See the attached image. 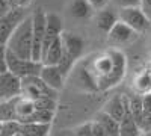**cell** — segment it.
<instances>
[{
	"mask_svg": "<svg viewBox=\"0 0 151 136\" xmlns=\"http://www.w3.org/2000/svg\"><path fill=\"white\" fill-rule=\"evenodd\" d=\"M6 48L21 59H32V17H26L12 30Z\"/></svg>",
	"mask_w": 151,
	"mask_h": 136,
	"instance_id": "cell-1",
	"label": "cell"
},
{
	"mask_svg": "<svg viewBox=\"0 0 151 136\" xmlns=\"http://www.w3.org/2000/svg\"><path fill=\"white\" fill-rule=\"evenodd\" d=\"M60 40H62V58L59 60L58 67L67 76L71 70V67L74 65L76 59L82 55L85 42L79 35L67 33V32H62Z\"/></svg>",
	"mask_w": 151,
	"mask_h": 136,
	"instance_id": "cell-2",
	"label": "cell"
},
{
	"mask_svg": "<svg viewBox=\"0 0 151 136\" xmlns=\"http://www.w3.org/2000/svg\"><path fill=\"white\" fill-rule=\"evenodd\" d=\"M42 64L32 59H21L6 48V68L17 77L23 79L27 76H40Z\"/></svg>",
	"mask_w": 151,
	"mask_h": 136,
	"instance_id": "cell-3",
	"label": "cell"
},
{
	"mask_svg": "<svg viewBox=\"0 0 151 136\" xmlns=\"http://www.w3.org/2000/svg\"><path fill=\"white\" fill-rule=\"evenodd\" d=\"M21 95L30 98V100H36V98H41V97L56 98L58 91L52 89L48 85H45L40 76H27L21 79Z\"/></svg>",
	"mask_w": 151,
	"mask_h": 136,
	"instance_id": "cell-4",
	"label": "cell"
},
{
	"mask_svg": "<svg viewBox=\"0 0 151 136\" xmlns=\"http://www.w3.org/2000/svg\"><path fill=\"white\" fill-rule=\"evenodd\" d=\"M32 17V60L41 62V47L45 30V11L38 8Z\"/></svg>",
	"mask_w": 151,
	"mask_h": 136,
	"instance_id": "cell-5",
	"label": "cell"
},
{
	"mask_svg": "<svg viewBox=\"0 0 151 136\" xmlns=\"http://www.w3.org/2000/svg\"><path fill=\"white\" fill-rule=\"evenodd\" d=\"M24 18H26L24 8H20V6L11 8L5 15L0 17V45H6L12 30H14Z\"/></svg>",
	"mask_w": 151,
	"mask_h": 136,
	"instance_id": "cell-6",
	"label": "cell"
},
{
	"mask_svg": "<svg viewBox=\"0 0 151 136\" xmlns=\"http://www.w3.org/2000/svg\"><path fill=\"white\" fill-rule=\"evenodd\" d=\"M119 20L122 23H125L129 27H132L134 32L141 33L150 29L151 21L148 20V17L142 12V9L139 6H132V8H121L119 12Z\"/></svg>",
	"mask_w": 151,
	"mask_h": 136,
	"instance_id": "cell-7",
	"label": "cell"
},
{
	"mask_svg": "<svg viewBox=\"0 0 151 136\" xmlns=\"http://www.w3.org/2000/svg\"><path fill=\"white\" fill-rule=\"evenodd\" d=\"M62 32H64V21H62V18L55 12H45V30H44L41 55L47 50V47L56 38H59Z\"/></svg>",
	"mask_w": 151,
	"mask_h": 136,
	"instance_id": "cell-8",
	"label": "cell"
},
{
	"mask_svg": "<svg viewBox=\"0 0 151 136\" xmlns=\"http://www.w3.org/2000/svg\"><path fill=\"white\" fill-rule=\"evenodd\" d=\"M137 38V32H134L132 27H129L125 23H122L121 20H118L113 26L110 27V30L107 32V41L112 45H125L130 44Z\"/></svg>",
	"mask_w": 151,
	"mask_h": 136,
	"instance_id": "cell-9",
	"label": "cell"
},
{
	"mask_svg": "<svg viewBox=\"0 0 151 136\" xmlns=\"http://www.w3.org/2000/svg\"><path fill=\"white\" fill-rule=\"evenodd\" d=\"M21 95V79L11 71L0 73V100H11Z\"/></svg>",
	"mask_w": 151,
	"mask_h": 136,
	"instance_id": "cell-10",
	"label": "cell"
},
{
	"mask_svg": "<svg viewBox=\"0 0 151 136\" xmlns=\"http://www.w3.org/2000/svg\"><path fill=\"white\" fill-rule=\"evenodd\" d=\"M40 77L52 89L59 91V89H62V86H64L67 76L60 71V68L58 65H42L41 71H40Z\"/></svg>",
	"mask_w": 151,
	"mask_h": 136,
	"instance_id": "cell-11",
	"label": "cell"
},
{
	"mask_svg": "<svg viewBox=\"0 0 151 136\" xmlns=\"http://www.w3.org/2000/svg\"><path fill=\"white\" fill-rule=\"evenodd\" d=\"M127 103H129L127 97H124V95H113L112 98H109V101L104 104V107L101 110H104V112L109 114L112 118H115L116 121H119L124 117V114H125Z\"/></svg>",
	"mask_w": 151,
	"mask_h": 136,
	"instance_id": "cell-12",
	"label": "cell"
},
{
	"mask_svg": "<svg viewBox=\"0 0 151 136\" xmlns=\"http://www.w3.org/2000/svg\"><path fill=\"white\" fill-rule=\"evenodd\" d=\"M118 21V15L115 11H112L109 8H103V9H98L97 15H95V24L98 30H101L104 33H107L110 30V27L113 26Z\"/></svg>",
	"mask_w": 151,
	"mask_h": 136,
	"instance_id": "cell-13",
	"label": "cell"
},
{
	"mask_svg": "<svg viewBox=\"0 0 151 136\" xmlns=\"http://www.w3.org/2000/svg\"><path fill=\"white\" fill-rule=\"evenodd\" d=\"M60 58H62V40L59 36V38H56L47 47V50L41 55V64L42 65H58Z\"/></svg>",
	"mask_w": 151,
	"mask_h": 136,
	"instance_id": "cell-14",
	"label": "cell"
},
{
	"mask_svg": "<svg viewBox=\"0 0 151 136\" xmlns=\"http://www.w3.org/2000/svg\"><path fill=\"white\" fill-rule=\"evenodd\" d=\"M141 129L137 126V122L133 119L130 110H129V103H127V109H125L124 117L119 119V136H139Z\"/></svg>",
	"mask_w": 151,
	"mask_h": 136,
	"instance_id": "cell-15",
	"label": "cell"
},
{
	"mask_svg": "<svg viewBox=\"0 0 151 136\" xmlns=\"http://www.w3.org/2000/svg\"><path fill=\"white\" fill-rule=\"evenodd\" d=\"M94 119L101 124V127L106 130L107 136H119V121L112 118L109 114L104 112V110H100V112L94 117Z\"/></svg>",
	"mask_w": 151,
	"mask_h": 136,
	"instance_id": "cell-16",
	"label": "cell"
},
{
	"mask_svg": "<svg viewBox=\"0 0 151 136\" xmlns=\"http://www.w3.org/2000/svg\"><path fill=\"white\" fill-rule=\"evenodd\" d=\"M20 136H48L50 124L44 122H24L20 124Z\"/></svg>",
	"mask_w": 151,
	"mask_h": 136,
	"instance_id": "cell-17",
	"label": "cell"
},
{
	"mask_svg": "<svg viewBox=\"0 0 151 136\" xmlns=\"http://www.w3.org/2000/svg\"><path fill=\"white\" fill-rule=\"evenodd\" d=\"M92 6L88 0H73L70 5V14L76 20H86L92 15Z\"/></svg>",
	"mask_w": 151,
	"mask_h": 136,
	"instance_id": "cell-18",
	"label": "cell"
},
{
	"mask_svg": "<svg viewBox=\"0 0 151 136\" xmlns=\"http://www.w3.org/2000/svg\"><path fill=\"white\" fill-rule=\"evenodd\" d=\"M17 98L11 100H0V122L5 121H15V103Z\"/></svg>",
	"mask_w": 151,
	"mask_h": 136,
	"instance_id": "cell-19",
	"label": "cell"
},
{
	"mask_svg": "<svg viewBox=\"0 0 151 136\" xmlns=\"http://www.w3.org/2000/svg\"><path fill=\"white\" fill-rule=\"evenodd\" d=\"M129 110L133 117V119L137 122V126H139V122L144 117V110H142V101H141V95H133L129 98Z\"/></svg>",
	"mask_w": 151,
	"mask_h": 136,
	"instance_id": "cell-20",
	"label": "cell"
},
{
	"mask_svg": "<svg viewBox=\"0 0 151 136\" xmlns=\"http://www.w3.org/2000/svg\"><path fill=\"white\" fill-rule=\"evenodd\" d=\"M136 89H137V92H139L141 95L148 92V91H151V76L148 74V71L137 76V79H136Z\"/></svg>",
	"mask_w": 151,
	"mask_h": 136,
	"instance_id": "cell-21",
	"label": "cell"
},
{
	"mask_svg": "<svg viewBox=\"0 0 151 136\" xmlns=\"http://www.w3.org/2000/svg\"><path fill=\"white\" fill-rule=\"evenodd\" d=\"M20 132L18 121H5L0 126V136H15Z\"/></svg>",
	"mask_w": 151,
	"mask_h": 136,
	"instance_id": "cell-22",
	"label": "cell"
},
{
	"mask_svg": "<svg viewBox=\"0 0 151 136\" xmlns=\"http://www.w3.org/2000/svg\"><path fill=\"white\" fill-rule=\"evenodd\" d=\"M139 129H141L142 135L151 132V114H144V117L139 122Z\"/></svg>",
	"mask_w": 151,
	"mask_h": 136,
	"instance_id": "cell-23",
	"label": "cell"
},
{
	"mask_svg": "<svg viewBox=\"0 0 151 136\" xmlns=\"http://www.w3.org/2000/svg\"><path fill=\"white\" fill-rule=\"evenodd\" d=\"M141 101H142V110H144V114H151V91L142 94Z\"/></svg>",
	"mask_w": 151,
	"mask_h": 136,
	"instance_id": "cell-24",
	"label": "cell"
},
{
	"mask_svg": "<svg viewBox=\"0 0 151 136\" xmlns=\"http://www.w3.org/2000/svg\"><path fill=\"white\" fill-rule=\"evenodd\" d=\"M74 136H92L91 132V122H85V124L79 126L74 132Z\"/></svg>",
	"mask_w": 151,
	"mask_h": 136,
	"instance_id": "cell-25",
	"label": "cell"
},
{
	"mask_svg": "<svg viewBox=\"0 0 151 136\" xmlns=\"http://www.w3.org/2000/svg\"><path fill=\"white\" fill-rule=\"evenodd\" d=\"M91 132H92V136H107L106 130L101 127L100 122H97L95 119L91 121Z\"/></svg>",
	"mask_w": 151,
	"mask_h": 136,
	"instance_id": "cell-26",
	"label": "cell"
},
{
	"mask_svg": "<svg viewBox=\"0 0 151 136\" xmlns=\"http://www.w3.org/2000/svg\"><path fill=\"white\" fill-rule=\"evenodd\" d=\"M118 8H132V6H139V0H112Z\"/></svg>",
	"mask_w": 151,
	"mask_h": 136,
	"instance_id": "cell-27",
	"label": "cell"
},
{
	"mask_svg": "<svg viewBox=\"0 0 151 136\" xmlns=\"http://www.w3.org/2000/svg\"><path fill=\"white\" fill-rule=\"evenodd\" d=\"M139 8L151 21V0H139Z\"/></svg>",
	"mask_w": 151,
	"mask_h": 136,
	"instance_id": "cell-28",
	"label": "cell"
},
{
	"mask_svg": "<svg viewBox=\"0 0 151 136\" xmlns=\"http://www.w3.org/2000/svg\"><path fill=\"white\" fill-rule=\"evenodd\" d=\"M6 70V45H0V73Z\"/></svg>",
	"mask_w": 151,
	"mask_h": 136,
	"instance_id": "cell-29",
	"label": "cell"
},
{
	"mask_svg": "<svg viewBox=\"0 0 151 136\" xmlns=\"http://www.w3.org/2000/svg\"><path fill=\"white\" fill-rule=\"evenodd\" d=\"M89 2V5L92 6V9H103V8H106L107 6V3H109V0H88Z\"/></svg>",
	"mask_w": 151,
	"mask_h": 136,
	"instance_id": "cell-30",
	"label": "cell"
},
{
	"mask_svg": "<svg viewBox=\"0 0 151 136\" xmlns=\"http://www.w3.org/2000/svg\"><path fill=\"white\" fill-rule=\"evenodd\" d=\"M6 2L9 3L11 8H14V6H20V8H26L32 0H6Z\"/></svg>",
	"mask_w": 151,
	"mask_h": 136,
	"instance_id": "cell-31",
	"label": "cell"
},
{
	"mask_svg": "<svg viewBox=\"0 0 151 136\" xmlns=\"http://www.w3.org/2000/svg\"><path fill=\"white\" fill-rule=\"evenodd\" d=\"M9 9H11V6H9V3L6 2V0H0V17L5 15Z\"/></svg>",
	"mask_w": 151,
	"mask_h": 136,
	"instance_id": "cell-32",
	"label": "cell"
},
{
	"mask_svg": "<svg viewBox=\"0 0 151 136\" xmlns=\"http://www.w3.org/2000/svg\"><path fill=\"white\" fill-rule=\"evenodd\" d=\"M142 136H151V132H150V133H145V135H142Z\"/></svg>",
	"mask_w": 151,
	"mask_h": 136,
	"instance_id": "cell-33",
	"label": "cell"
},
{
	"mask_svg": "<svg viewBox=\"0 0 151 136\" xmlns=\"http://www.w3.org/2000/svg\"><path fill=\"white\" fill-rule=\"evenodd\" d=\"M148 74H150V76H151V67H150V70H148Z\"/></svg>",
	"mask_w": 151,
	"mask_h": 136,
	"instance_id": "cell-34",
	"label": "cell"
},
{
	"mask_svg": "<svg viewBox=\"0 0 151 136\" xmlns=\"http://www.w3.org/2000/svg\"><path fill=\"white\" fill-rule=\"evenodd\" d=\"M15 136H20V135H18V133H17V135H15Z\"/></svg>",
	"mask_w": 151,
	"mask_h": 136,
	"instance_id": "cell-35",
	"label": "cell"
},
{
	"mask_svg": "<svg viewBox=\"0 0 151 136\" xmlns=\"http://www.w3.org/2000/svg\"><path fill=\"white\" fill-rule=\"evenodd\" d=\"M0 126H2V122H0Z\"/></svg>",
	"mask_w": 151,
	"mask_h": 136,
	"instance_id": "cell-36",
	"label": "cell"
},
{
	"mask_svg": "<svg viewBox=\"0 0 151 136\" xmlns=\"http://www.w3.org/2000/svg\"><path fill=\"white\" fill-rule=\"evenodd\" d=\"M139 136H142V135H139Z\"/></svg>",
	"mask_w": 151,
	"mask_h": 136,
	"instance_id": "cell-37",
	"label": "cell"
},
{
	"mask_svg": "<svg viewBox=\"0 0 151 136\" xmlns=\"http://www.w3.org/2000/svg\"><path fill=\"white\" fill-rule=\"evenodd\" d=\"M18 135H20V133H18Z\"/></svg>",
	"mask_w": 151,
	"mask_h": 136,
	"instance_id": "cell-38",
	"label": "cell"
}]
</instances>
